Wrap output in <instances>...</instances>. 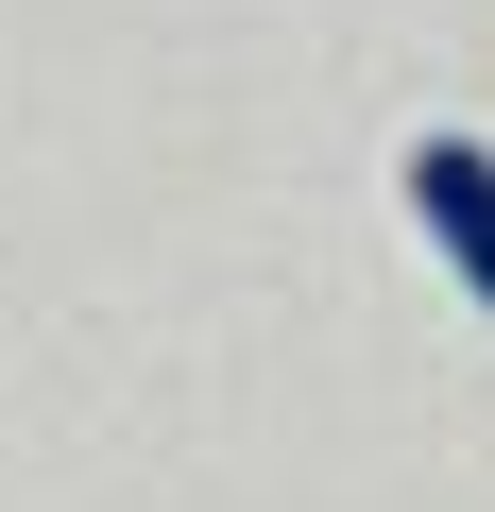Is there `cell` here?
I'll list each match as a JSON object with an SVG mask.
<instances>
[{
	"label": "cell",
	"mask_w": 495,
	"mask_h": 512,
	"mask_svg": "<svg viewBox=\"0 0 495 512\" xmlns=\"http://www.w3.org/2000/svg\"><path fill=\"white\" fill-rule=\"evenodd\" d=\"M410 222H427V256L495 308V154L478 137H410Z\"/></svg>",
	"instance_id": "6da1fadb"
}]
</instances>
